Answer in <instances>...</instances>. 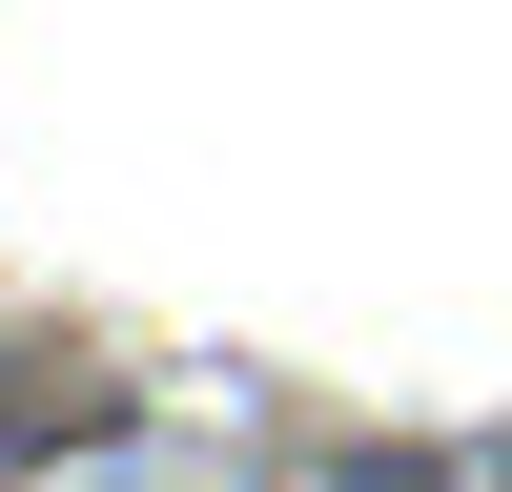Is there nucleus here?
Masks as SVG:
<instances>
[{"label": "nucleus", "mask_w": 512, "mask_h": 492, "mask_svg": "<svg viewBox=\"0 0 512 492\" xmlns=\"http://www.w3.org/2000/svg\"><path fill=\"white\" fill-rule=\"evenodd\" d=\"M349 492H512V451H492V472H431V451H369Z\"/></svg>", "instance_id": "f257e3e1"}]
</instances>
